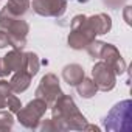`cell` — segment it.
<instances>
[{
  "label": "cell",
  "mask_w": 132,
  "mask_h": 132,
  "mask_svg": "<svg viewBox=\"0 0 132 132\" xmlns=\"http://www.w3.org/2000/svg\"><path fill=\"white\" fill-rule=\"evenodd\" d=\"M39 67H40V61H39V56L33 51H28L25 53V72H28L31 76H34L37 72H39Z\"/></svg>",
  "instance_id": "16"
},
{
  "label": "cell",
  "mask_w": 132,
  "mask_h": 132,
  "mask_svg": "<svg viewBox=\"0 0 132 132\" xmlns=\"http://www.w3.org/2000/svg\"><path fill=\"white\" fill-rule=\"evenodd\" d=\"M92 79L96 86L98 90L101 92H110L115 84H117V75L112 70V67L109 64H106L104 61H100L93 65L92 69Z\"/></svg>",
  "instance_id": "6"
},
{
  "label": "cell",
  "mask_w": 132,
  "mask_h": 132,
  "mask_svg": "<svg viewBox=\"0 0 132 132\" xmlns=\"http://www.w3.org/2000/svg\"><path fill=\"white\" fill-rule=\"evenodd\" d=\"M100 59H103L106 64L110 65L117 76H118V75H123V73L126 72V62H124V59L121 57V54H120V51L117 50V47L112 45V44H106V42H104L103 50H101V54H100Z\"/></svg>",
  "instance_id": "9"
},
{
  "label": "cell",
  "mask_w": 132,
  "mask_h": 132,
  "mask_svg": "<svg viewBox=\"0 0 132 132\" xmlns=\"http://www.w3.org/2000/svg\"><path fill=\"white\" fill-rule=\"evenodd\" d=\"M62 93H64V92H62V89H61L59 78H57L56 75H53V73L45 75V76L40 79V82H39V86H37V89H36V96L40 98V100H44V101L48 104V107H50Z\"/></svg>",
  "instance_id": "7"
},
{
  "label": "cell",
  "mask_w": 132,
  "mask_h": 132,
  "mask_svg": "<svg viewBox=\"0 0 132 132\" xmlns=\"http://www.w3.org/2000/svg\"><path fill=\"white\" fill-rule=\"evenodd\" d=\"M130 10H132L130 6H126V8H124V20L127 22V25L132 23V20H130Z\"/></svg>",
  "instance_id": "24"
},
{
  "label": "cell",
  "mask_w": 132,
  "mask_h": 132,
  "mask_svg": "<svg viewBox=\"0 0 132 132\" xmlns=\"http://www.w3.org/2000/svg\"><path fill=\"white\" fill-rule=\"evenodd\" d=\"M47 109H48V104L44 100L36 96L25 107H20V110L17 112V120L27 129H37V126L42 121V117L45 115Z\"/></svg>",
  "instance_id": "5"
},
{
  "label": "cell",
  "mask_w": 132,
  "mask_h": 132,
  "mask_svg": "<svg viewBox=\"0 0 132 132\" xmlns=\"http://www.w3.org/2000/svg\"><path fill=\"white\" fill-rule=\"evenodd\" d=\"M11 93H13V90H11L10 82L5 81V79H2V81H0V101L5 103V100H6Z\"/></svg>",
  "instance_id": "20"
},
{
  "label": "cell",
  "mask_w": 132,
  "mask_h": 132,
  "mask_svg": "<svg viewBox=\"0 0 132 132\" xmlns=\"http://www.w3.org/2000/svg\"><path fill=\"white\" fill-rule=\"evenodd\" d=\"M30 6H31L30 0H8L5 10L14 17H22L28 13Z\"/></svg>",
  "instance_id": "14"
},
{
  "label": "cell",
  "mask_w": 132,
  "mask_h": 132,
  "mask_svg": "<svg viewBox=\"0 0 132 132\" xmlns=\"http://www.w3.org/2000/svg\"><path fill=\"white\" fill-rule=\"evenodd\" d=\"M10 73L6 72V69H5V65H3V59L0 57V76H8Z\"/></svg>",
  "instance_id": "25"
},
{
  "label": "cell",
  "mask_w": 132,
  "mask_h": 132,
  "mask_svg": "<svg viewBox=\"0 0 132 132\" xmlns=\"http://www.w3.org/2000/svg\"><path fill=\"white\" fill-rule=\"evenodd\" d=\"M96 34H106L110 31L112 28V19L110 16H107L106 13H100V14H95V16H90L89 17Z\"/></svg>",
  "instance_id": "13"
},
{
  "label": "cell",
  "mask_w": 132,
  "mask_h": 132,
  "mask_svg": "<svg viewBox=\"0 0 132 132\" xmlns=\"http://www.w3.org/2000/svg\"><path fill=\"white\" fill-rule=\"evenodd\" d=\"M37 129H40V130H44V132H48V130H56V126H54L53 120L50 118V120H44L42 124L37 126Z\"/></svg>",
  "instance_id": "21"
},
{
  "label": "cell",
  "mask_w": 132,
  "mask_h": 132,
  "mask_svg": "<svg viewBox=\"0 0 132 132\" xmlns=\"http://www.w3.org/2000/svg\"><path fill=\"white\" fill-rule=\"evenodd\" d=\"M76 90H78V95L79 96H82V98H86V100H89V98H92V96H95V93L98 92V89H96V86H95V82H93V79H90V78H82V81L76 86Z\"/></svg>",
  "instance_id": "15"
},
{
  "label": "cell",
  "mask_w": 132,
  "mask_h": 132,
  "mask_svg": "<svg viewBox=\"0 0 132 132\" xmlns=\"http://www.w3.org/2000/svg\"><path fill=\"white\" fill-rule=\"evenodd\" d=\"M5 107H8L11 113H17V112L20 110V107H22V103H20V100H19L16 95L11 93V95L5 100Z\"/></svg>",
  "instance_id": "19"
},
{
  "label": "cell",
  "mask_w": 132,
  "mask_h": 132,
  "mask_svg": "<svg viewBox=\"0 0 132 132\" xmlns=\"http://www.w3.org/2000/svg\"><path fill=\"white\" fill-rule=\"evenodd\" d=\"M96 31L90 22V19L84 14H78L72 19L70 23V34L67 37L69 45L73 50H82L86 48L92 40L96 37Z\"/></svg>",
  "instance_id": "3"
},
{
  "label": "cell",
  "mask_w": 132,
  "mask_h": 132,
  "mask_svg": "<svg viewBox=\"0 0 132 132\" xmlns=\"http://www.w3.org/2000/svg\"><path fill=\"white\" fill-rule=\"evenodd\" d=\"M78 2H79V3H87L89 0H78Z\"/></svg>",
  "instance_id": "27"
},
{
  "label": "cell",
  "mask_w": 132,
  "mask_h": 132,
  "mask_svg": "<svg viewBox=\"0 0 132 132\" xmlns=\"http://www.w3.org/2000/svg\"><path fill=\"white\" fill-rule=\"evenodd\" d=\"M84 76H86L84 69L79 64H69V65H65L64 70H62V78L70 87H76L82 81Z\"/></svg>",
  "instance_id": "11"
},
{
  "label": "cell",
  "mask_w": 132,
  "mask_h": 132,
  "mask_svg": "<svg viewBox=\"0 0 132 132\" xmlns=\"http://www.w3.org/2000/svg\"><path fill=\"white\" fill-rule=\"evenodd\" d=\"M3 107H5V103H3V101H0V109H3Z\"/></svg>",
  "instance_id": "26"
},
{
  "label": "cell",
  "mask_w": 132,
  "mask_h": 132,
  "mask_svg": "<svg viewBox=\"0 0 132 132\" xmlns=\"http://www.w3.org/2000/svg\"><path fill=\"white\" fill-rule=\"evenodd\" d=\"M104 129L109 132L132 130V101L124 100L115 104L104 118Z\"/></svg>",
  "instance_id": "4"
},
{
  "label": "cell",
  "mask_w": 132,
  "mask_h": 132,
  "mask_svg": "<svg viewBox=\"0 0 132 132\" xmlns=\"http://www.w3.org/2000/svg\"><path fill=\"white\" fill-rule=\"evenodd\" d=\"M50 107L56 130H84L87 120L79 112L70 95L62 93Z\"/></svg>",
  "instance_id": "1"
},
{
  "label": "cell",
  "mask_w": 132,
  "mask_h": 132,
  "mask_svg": "<svg viewBox=\"0 0 132 132\" xmlns=\"http://www.w3.org/2000/svg\"><path fill=\"white\" fill-rule=\"evenodd\" d=\"M103 2H104V5H107V6L117 10V8H120L121 5H124L126 0H103Z\"/></svg>",
  "instance_id": "22"
},
{
  "label": "cell",
  "mask_w": 132,
  "mask_h": 132,
  "mask_svg": "<svg viewBox=\"0 0 132 132\" xmlns=\"http://www.w3.org/2000/svg\"><path fill=\"white\" fill-rule=\"evenodd\" d=\"M3 65L8 73L11 72H19L25 69V53H22V50H11L8 51L3 57Z\"/></svg>",
  "instance_id": "10"
},
{
  "label": "cell",
  "mask_w": 132,
  "mask_h": 132,
  "mask_svg": "<svg viewBox=\"0 0 132 132\" xmlns=\"http://www.w3.org/2000/svg\"><path fill=\"white\" fill-rule=\"evenodd\" d=\"M0 30H3L8 36L10 45L16 50H22L27 45V36L30 25L22 17L11 16L5 8L0 11Z\"/></svg>",
  "instance_id": "2"
},
{
  "label": "cell",
  "mask_w": 132,
  "mask_h": 132,
  "mask_svg": "<svg viewBox=\"0 0 132 132\" xmlns=\"http://www.w3.org/2000/svg\"><path fill=\"white\" fill-rule=\"evenodd\" d=\"M31 78L33 76L28 72H25V70L16 72L14 76L10 79V86H11L13 93H22V92H25L30 87V84H31Z\"/></svg>",
  "instance_id": "12"
},
{
  "label": "cell",
  "mask_w": 132,
  "mask_h": 132,
  "mask_svg": "<svg viewBox=\"0 0 132 132\" xmlns=\"http://www.w3.org/2000/svg\"><path fill=\"white\" fill-rule=\"evenodd\" d=\"M10 45V40H8V36L3 30H0V48H5Z\"/></svg>",
  "instance_id": "23"
},
{
  "label": "cell",
  "mask_w": 132,
  "mask_h": 132,
  "mask_svg": "<svg viewBox=\"0 0 132 132\" xmlns=\"http://www.w3.org/2000/svg\"><path fill=\"white\" fill-rule=\"evenodd\" d=\"M14 126V117L13 113L8 110H2L0 109V132H3V130H10L13 129Z\"/></svg>",
  "instance_id": "17"
},
{
  "label": "cell",
  "mask_w": 132,
  "mask_h": 132,
  "mask_svg": "<svg viewBox=\"0 0 132 132\" xmlns=\"http://www.w3.org/2000/svg\"><path fill=\"white\" fill-rule=\"evenodd\" d=\"M103 45H104V42H101V40H92L87 47H86V50H87V53L90 54V57L92 59H100V54H101V50H103Z\"/></svg>",
  "instance_id": "18"
},
{
  "label": "cell",
  "mask_w": 132,
  "mask_h": 132,
  "mask_svg": "<svg viewBox=\"0 0 132 132\" xmlns=\"http://www.w3.org/2000/svg\"><path fill=\"white\" fill-rule=\"evenodd\" d=\"M69 0H33V11L42 17H61L67 11Z\"/></svg>",
  "instance_id": "8"
}]
</instances>
